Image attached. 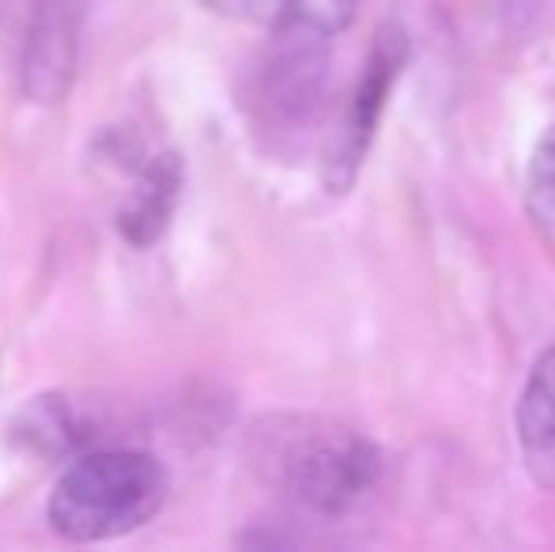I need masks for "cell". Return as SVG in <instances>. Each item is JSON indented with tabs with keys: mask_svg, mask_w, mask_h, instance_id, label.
I'll return each mask as SVG.
<instances>
[{
	"mask_svg": "<svg viewBox=\"0 0 555 552\" xmlns=\"http://www.w3.org/2000/svg\"><path fill=\"white\" fill-rule=\"evenodd\" d=\"M246 458L269 488L318 518H344L374 492L382 450L322 416H264L249 427Z\"/></svg>",
	"mask_w": 555,
	"mask_h": 552,
	"instance_id": "1",
	"label": "cell"
},
{
	"mask_svg": "<svg viewBox=\"0 0 555 552\" xmlns=\"http://www.w3.org/2000/svg\"><path fill=\"white\" fill-rule=\"evenodd\" d=\"M170 477L144 450H83L50 496V526L65 541H111L147 526L163 511Z\"/></svg>",
	"mask_w": 555,
	"mask_h": 552,
	"instance_id": "2",
	"label": "cell"
},
{
	"mask_svg": "<svg viewBox=\"0 0 555 552\" xmlns=\"http://www.w3.org/2000/svg\"><path fill=\"white\" fill-rule=\"evenodd\" d=\"M325 91V35L280 20L269 50L249 76L246 106L264 133H299Z\"/></svg>",
	"mask_w": 555,
	"mask_h": 552,
	"instance_id": "3",
	"label": "cell"
},
{
	"mask_svg": "<svg viewBox=\"0 0 555 552\" xmlns=\"http://www.w3.org/2000/svg\"><path fill=\"white\" fill-rule=\"evenodd\" d=\"M404 65H409V35H404L397 23H386V27L374 35L363 76H359L348 106H344V114L336 118L333 133L322 147V182L330 185V193L351 190V182H356L359 167H363L366 152H371V144H374V133H378L386 99H389V91H393Z\"/></svg>",
	"mask_w": 555,
	"mask_h": 552,
	"instance_id": "4",
	"label": "cell"
},
{
	"mask_svg": "<svg viewBox=\"0 0 555 552\" xmlns=\"http://www.w3.org/2000/svg\"><path fill=\"white\" fill-rule=\"evenodd\" d=\"M80 53V0H38L23 42V95L53 106L68 95Z\"/></svg>",
	"mask_w": 555,
	"mask_h": 552,
	"instance_id": "5",
	"label": "cell"
},
{
	"mask_svg": "<svg viewBox=\"0 0 555 552\" xmlns=\"http://www.w3.org/2000/svg\"><path fill=\"white\" fill-rule=\"evenodd\" d=\"M185 167L175 152H152L132 167V182L117 208V231L129 246L147 251L163 239L182 201Z\"/></svg>",
	"mask_w": 555,
	"mask_h": 552,
	"instance_id": "6",
	"label": "cell"
},
{
	"mask_svg": "<svg viewBox=\"0 0 555 552\" xmlns=\"http://www.w3.org/2000/svg\"><path fill=\"white\" fill-rule=\"evenodd\" d=\"M95 420L88 409L68 394H42L30 398L12 420V439L20 442L27 454L38 458H76L95 442Z\"/></svg>",
	"mask_w": 555,
	"mask_h": 552,
	"instance_id": "7",
	"label": "cell"
},
{
	"mask_svg": "<svg viewBox=\"0 0 555 552\" xmlns=\"http://www.w3.org/2000/svg\"><path fill=\"white\" fill-rule=\"evenodd\" d=\"M518 450L529 480L555 488V345L544 348L529 368L518 398Z\"/></svg>",
	"mask_w": 555,
	"mask_h": 552,
	"instance_id": "8",
	"label": "cell"
},
{
	"mask_svg": "<svg viewBox=\"0 0 555 552\" xmlns=\"http://www.w3.org/2000/svg\"><path fill=\"white\" fill-rule=\"evenodd\" d=\"M529 213L555 239V129L529 159Z\"/></svg>",
	"mask_w": 555,
	"mask_h": 552,
	"instance_id": "9",
	"label": "cell"
},
{
	"mask_svg": "<svg viewBox=\"0 0 555 552\" xmlns=\"http://www.w3.org/2000/svg\"><path fill=\"white\" fill-rule=\"evenodd\" d=\"M356 8H359V0H287L284 20H295V23H302V27L330 38L348 27Z\"/></svg>",
	"mask_w": 555,
	"mask_h": 552,
	"instance_id": "10",
	"label": "cell"
},
{
	"mask_svg": "<svg viewBox=\"0 0 555 552\" xmlns=\"http://www.w3.org/2000/svg\"><path fill=\"white\" fill-rule=\"evenodd\" d=\"M208 12L227 15L238 23H261V27H276L287 15V0H201Z\"/></svg>",
	"mask_w": 555,
	"mask_h": 552,
	"instance_id": "11",
	"label": "cell"
}]
</instances>
